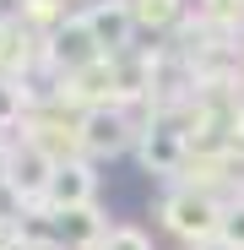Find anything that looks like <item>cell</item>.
<instances>
[{
	"instance_id": "5b68a950",
	"label": "cell",
	"mask_w": 244,
	"mask_h": 250,
	"mask_svg": "<svg viewBox=\"0 0 244 250\" xmlns=\"http://www.w3.org/2000/svg\"><path fill=\"white\" fill-rule=\"evenodd\" d=\"M98 60H109V55L98 49V38H93L87 22H81V11H71V17L44 38V71H49V76H76V71H87V65H98Z\"/></svg>"
},
{
	"instance_id": "8992f818",
	"label": "cell",
	"mask_w": 244,
	"mask_h": 250,
	"mask_svg": "<svg viewBox=\"0 0 244 250\" xmlns=\"http://www.w3.org/2000/svg\"><path fill=\"white\" fill-rule=\"evenodd\" d=\"M81 22L93 27V38H98V49L114 60V55H125V49H136V17H131V6L125 0H87L81 6Z\"/></svg>"
},
{
	"instance_id": "3957f363",
	"label": "cell",
	"mask_w": 244,
	"mask_h": 250,
	"mask_svg": "<svg viewBox=\"0 0 244 250\" xmlns=\"http://www.w3.org/2000/svg\"><path fill=\"white\" fill-rule=\"evenodd\" d=\"M136 163H141L152 180L179 185L185 169H190V136H185V125L169 120V114H152L147 131H141V142H136Z\"/></svg>"
},
{
	"instance_id": "52a82bcc",
	"label": "cell",
	"mask_w": 244,
	"mask_h": 250,
	"mask_svg": "<svg viewBox=\"0 0 244 250\" xmlns=\"http://www.w3.org/2000/svg\"><path fill=\"white\" fill-rule=\"evenodd\" d=\"M93 201H98V163L93 158H65L49 180L44 207L49 212H76V207H93Z\"/></svg>"
},
{
	"instance_id": "277c9868",
	"label": "cell",
	"mask_w": 244,
	"mask_h": 250,
	"mask_svg": "<svg viewBox=\"0 0 244 250\" xmlns=\"http://www.w3.org/2000/svg\"><path fill=\"white\" fill-rule=\"evenodd\" d=\"M55 169H60V163H55L49 152H38L33 142H22V131L0 142V180H6V185H11L27 207H44Z\"/></svg>"
},
{
	"instance_id": "7c38bea8",
	"label": "cell",
	"mask_w": 244,
	"mask_h": 250,
	"mask_svg": "<svg viewBox=\"0 0 244 250\" xmlns=\"http://www.w3.org/2000/svg\"><path fill=\"white\" fill-rule=\"evenodd\" d=\"M239 147H244V125H239Z\"/></svg>"
},
{
	"instance_id": "30bf717a",
	"label": "cell",
	"mask_w": 244,
	"mask_h": 250,
	"mask_svg": "<svg viewBox=\"0 0 244 250\" xmlns=\"http://www.w3.org/2000/svg\"><path fill=\"white\" fill-rule=\"evenodd\" d=\"M223 239L244 250V201H228L223 207Z\"/></svg>"
},
{
	"instance_id": "ba28073f",
	"label": "cell",
	"mask_w": 244,
	"mask_h": 250,
	"mask_svg": "<svg viewBox=\"0 0 244 250\" xmlns=\"http://www.w3.org/2000/svg\"><path fill=\"white\" fill-rule=\"evenodd\" d=\"M55 218H60V245H65V250H98L103 234L114 229L98 201H93V207H76V212H55Z\"/></svg>"
},
{
	"instance_id": "6da1fadb",
	"label": "cell",
	"mask_w": 244,
	"mask_h": 250,
	"mask_svg": "<svg viewBox=\"0 0 244 250\" xmlns=\"http://www.w3.org/2000/svg\"><path fill=\"white\" fill-rule=\"evenodd\" d=\"M157 218H163V234L179 250H201L223 234V201L195 190V185H169L157 201Z\"/></svg>"
},
{
	"instance_id": "8fae6325",
	"label": "cell",
	"mask_w": 244,
	"mask_h": 250,
	"mask_svg": "<svg viewBox=\"0 0 244 250\" xmlns=\"http://www.w3.org/2000/svg\"><path fill=\"white\" fill-rule=\"evenodd\" d=\"M201 250H239V245H228V239H223V234H217V239H212V245H201Z\"/></svg>"
},
{
	"instance_id": "7a4b0ae2",
	"label": "cell",
	"mask_w": 244,
	"mask_h": 250,
	"mask_svg": "<svg viewBox=\"0 0 244 250\" xmlns=\"http://www.w3.org/2000/svg\"><path fill=\"white\" fill-rule=\"evenodd\" d=\"M141 131H147V114H136V109H125V104L87 109V114H81V158H93V163H114V158L136 152Z\"/></svg>"
},
{
	"instance_id": "9c48e42d",
	"label": "cell",
	"mask_w": 244,
	"mask_h": 250,
	"mask_svg": "<svg viewBox=\"0 0 244 250\" xmlns=\"http://www.w3.org/2000/svg\"><path fill=\"white\" fill-rule=\"evenodd\" d=\"M98 250H157V245H152V234H147L141 223H114Z\"/></svg>"
}]
</instances>
